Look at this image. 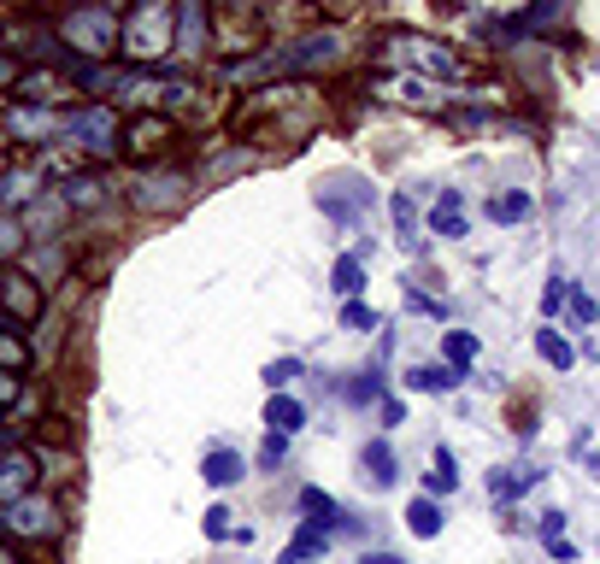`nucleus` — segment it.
Returning <instances> with one entry per match:
<instances>
[{
	"mask_svg": "<svg viewBox=\"0 0 600 564\" xmlns=\"http://www.w3.org/2000/svg\"><path fill=\"white\" fill-rule=\"evenodd\" d=\"M177 48V12L159 7V0H141L118 18V53L130 59L136 71H154L165 53Z\"/></svg>",
	"mask_w": 600,
	"mask_h": 564,
	"instance_id": "f257e3e1",
	"label": "nucleus"
},
{
	"mask_svg": "<svg viewBox=\"0 0 600 564\" xmlns=\"http://www.w3.org/2000/svg\"><path fill=\"white\" fill-rule=\"evenodd\" d=\"M118 18L112 7H71L66 18H59V41L82 59V66H100V59L118 53Z\"/></svg>",
	"mask_w": 600,
	"mask_h": 564,
	"instance_id": "f03ea898",
	"label": "nucleus"
},
{
	"mask_svg": "<svg viewBox=\"0 0 600 564\" xmlns=\"http://www.w3.org/2000/svg\"><path fill=\"white\" fill-rule=\"evenodd\" d=\"M66 136L82 141V154H95V159H112L118 154V136H124V123L112 118V107H82L66 118Z\"/></svg>",
	"mask_w": 600,
	"mask_h": 564,
	"instance_id": "7ed1b4c3",
	"label": "nucleus"
},
{
	"mask_svg": "<svg viewBox=\"0 0 600 564\" xmlns=\"http://www.w3.org/2000/svg\"><path fill=\"white\" fill-rule=\"evenodd\" d=\"M295 506H301V530H318V535H365L360 517H347L324 488H301Z\"/></svg>",
	"mask_w": 600,
	"mask_h": 564,
	"instance_id": "20e7f679",
	"label": "nucleus"
},
{
	"mask_svg": "<svg viewBox=\"0 0 600 564\" xmlns=\"http://www.w3.org/2000/svg\"><path fill=\"white\" fill-rule=\"evenodd\" d=\"M383 48H388V59H401V66H419V71H430V77H460L453 53H442L436 41H424V36H388Z\"/></svg>",
	"mask_w": 600,
	"mask_h": 564,
	"instance_id": "39448f33",
	"label": "nucleus"
},
{
	"mask_svg": "<svg viewBox=\"0 0 600 564\" xmlns=\"http://www.w3.org/2000/svg\"><path fill=\"white\" fill-rule=\"evenodd\" d=\"M0 530H7L12 541H41L59 530V512L48 506V499H18V506L0 512Z\"/></svg>",
	"mask_w": 600,
	"mask_h": 564,
	"instance_id": "423d86ee",
	"label": "nucleus"
},
{
	"mask_svg": "<svg viewBox=\"0 0 600 564\" xmlns=\"http://www.w3.org/2000/svg\"><path fill=\"white\" fill-rule=\"evenodd\" d=\"M165 141H171V123H165L159 112H141V118L124 123L118 148L130 154V159H159V154H165Z\"/></svg>",
	"mask_w": 600,
	"mask_h": 564,
	"instance_id": "0eeeda50",
	"label": "nucleus"
},
{
	"mask_svg": "<svg viewBox=\"0 0 600 564\" xmlns=\"http://www.w3.org/2000/svg\"><path fill=\"white\" fill-rule=\"evenodd\" d=\"M18 95H24V107H59V100L71 95V77L59 71V66H41V71H18V82H12Z\"/></svg>",
	"mask_w": 600,
	"mask_h": 564,
	"instance_id": "6e6552de",
	"label": "nucleus"
},
{
	"mask_svg": "<svg viewBox=\"0 0 600 564\" xmlns=\"http://www.w3.org/2000/svg\"><path fill=\"white\" fill-rule=\"evenodd\" d=\"M206 41H213V12H206L200 0H183V7H177V53L200 59Z\"/></svg>",
	"mask_w": 600,
	"mask_h": 564,
	"instance_id": "1a4fd4ad",
	"label": "nucleus"
},
{
	"mask_svg": "<svg viewBox=\"0 0 600 564\" xmlns=\"http://www.w3.org/2000/svg\"><path fill=\"white\" fill-rule=\"evenodd\" d=\"M36 488V458L30 453H7L0 458V512L18 506V499H30Z\"/></svg>",
	"mask_w": 600,
	"mask_h": 564,
	"instance_id": "9d476101",
	"label": "nucleus"
},
{
	"mask_svg": "<svg viewBox=\"0 0 600 564\" xmlns=\"http://www.w3.org/2000/svg\"><path fill=\"white\" fill-rule=\"evenodd\" d=\"M0 311L18 324H36L41 318V288L30 277H0Z\"/></svg>",
	"mask_w": 600,
	"mask_h": 564,
	"instance_id": "9b49d317",
	"label": "nucleus"
},
{
	"mask_svg": "<svg viewBox=\"0 0 600 564\" xmlns=\"http://www.w3.org/2000/svg\"><path fill=\"white\" fill-rule=\"evenodd\" d=\"M53 130H66V123H59V112H48V107H24V100H18L7 112V136H18V141H41Z\"/></svg>",
	"mask_w": 600,
	"mask_h": 564,
	"instance_id": "f8f14e48",
	"label": "nucleus"
},
{
	"mask_svg": "<svg viewBox=\"0 0 600 564\" xmlns=\"http://www.w3.org/2000/svg\"><path fill=\"white\" fill-rule=\"evenodd\" d=\"M360 465H365V483L371 488H395V476H401V458L388 442H365L360 447Z\"/></svg>",
	"mask_w": 600,
	"mask_h": 564,
	"instance_id": "ddd939ff",
	"label": "nucleus"
},
{
	"mask_svg": "<svg viewBox=\"0 0 600 564\" xmlns=\"http://www.w3.org/2000/svg\"><path fill=\"white\" fill-rule=\"evenodd\" d=\"M200 476H206V488H236L242 476H247V458L230 453V447H213L200 458Z\"/></svg>",
	"mask_w": 600,
	"mask_h": 564,
	"instance_id": "4468645a",
	"label": "nucleus"
},
{
	"mask_svg": "<svg viewBox=\"0 0 600 564\" xmlns=\"http://www.w3.org/2000/svg\"><path fill=\"white\" fill-rule=\"evenodd\" d=\"M265 424H272V435H301L306 429V406L295 400V394H272V400H265Z\"/></svg>",
	"mask_w": 600,
	"mask_h": 564,
	"instance_id": "2eb2a0df",
	"label": "nucleus"
},
{
	"mask_svg": "<svg viewBox=\"0 0 600 564\" xmlns=\"http://www.w3.org/2000/svg\"><path fill=\"white\" fill-rule=\"evenodd\" d=\"M465 383V370H453V365H419V370H406V388H419V394H453Z\"/></svg>",
	"mask_w": 600,
	"mask_h": 564,
	"instance_id": "dca6fc26",
	"label": "nucleus"
},
{
	"mask_svg": "<svg viewBox=\"0 0 600 564\" xmlns=\"http://www.w3.org/2000/svg\"><path fill=\"white\" fill-rule=\"evenodd\" d=\"M442 524H447V517H442V506H436L430 494H419V499L406 506V530L419 535V541H436V535H442Z\"/></svg>",
	"mask_w": 600,
	"mask_h": 564,
	"instance_id": "f3484780",
	"label": "nucleus"
},
{
	"mask_svg": "<svg viewBox=\"0 0 600 564\" xmlns=\"http://www.w3.org/2000/svg\"><path fill=\"white\" fill-rule=\"evenodd\" d=\"M424 488H430V499H447L453 488H460V465H453V453L447 447H436V453H430V471H424Z\"/></svg>",
	"mask_w": 600,
	"mask_h": 564,
	"instance_id": "a211bd4d",
	"label": "nucleus"
},
{
	"mask_svg": "<svg viewBox=\"0 0 600 564\" xmlns=\"http://www.w3.org/2000/svg\"><path fill=\"white\" fill-rule=\"evenodd\" d=\"M324 553H329V535H318V530H301V535L283 547V558H277V564H318Z\"/></svg>",
	"mask_w": 600,
	"mask_h": 564,
	"instance_id": "6ab92c4d",
	"label": "nucleus"
},
{
	"mask_svg": "<svg viewBox=\"0 0 600 564\" xmlns=\"http://www.w3.org/2000/svg\"><path fill=\"white\" fill-rule=\"evenodd\" d=\"M329 288H336L342 300H365V265L360 259H336V270H329Z\"/></svg>",
	"mask_w": 600,
	"mask_h": 564,
	"instance_id": "aec40b11",
	"label": "nucleus"
},
{
	"mask_svg": "<svg viewBox=\"0 0 600 564\" xmlns=\"http://www.w3.org/2000/svg\"><path fill=\"white\" fill-rule=\"evenodd\" d=\"M535 353H542L553 370H571V365H577V347L560 336V329H535Z\"/></svg>",
	"mask_w": 600,
	"mask_h": 564,
	"instance_id": "412c9836",
	"label": "nucleus"
},
{
	"mask_svg": "<svg viewBox=\"0 0 600 564\" xmlns=\"http://www.w3.org/2000/svg\"><path fill=\"white\" fill-rule=\"evenodd\" d=\"M489 218H494V224L530 218V195H524V188H506V195H494V200H489Z\"/></svg>",
	"mask_w": 600,
	"mask_h": 564,
	"instance_id": "4be33fe9",
	"label": "nucleus"
},
{
	"mask_svg": "<svg viewBox=\"0 0 600 564\" xmlns=\"http://www.w3.org/2000/svg\"><path fill=\"white\" fill-rule=\"evenodd\" d=\"M442 353H447L453 370H465L471 359H478V336H471V329H442Z\"/></svg>",
	"mask_w": 600,
	"mask_h": 564,
	"instance_id": "5701e85b",
	"label": "nucleus"
},
{
	"mask_svg": "<svg viewBox=\"0 0 600 564\" xmlns=\"http://www.w3.org/2000/svg\"><path fill=\"white\" fill-rule=\"evenodd\" d=\"M542 483V471H494L489 476V494L494 499H512V494H524V488H535Z\"/></svg>",
	"mask_w": 600,
	"mask_h": 564,
	"instance_id": "b1692460",
	"label": "nucleus"
},
{
	"mask_svg": "<svg viewBox=\"0 0 600 564\" xmlns=\"http://www.w3.org/2000/svg\"><path fill=\"white\" fill-rule=\"evenodd\" d=\"M388 218H395L401 241L412 247V254H419V247H424V236H419V212H412V200H406V195H395V200H388Z\"/></svg>",
	"mask_w": 600,
	"mask_h": 564,
	"instance_id": "393cba45",
	"label": "nucleus"
},
{
	"mask_svg": "<svg viewBox=\"0 0 600 564\" xmlns=\"http://www.w3.org/2000/svg\"><path fill=\"white\" fill-rule=\"evenodd\" d=\"M30 365V347L18 342V329H0V376H24Z\"/></svg>",
	"mask_w": 600,
	"mask_h": 564,
	"instance_id": "a878e982",
	"label": "nucleus"
},
{
	"mask_svg": "<svg viewBox=\"0 0 600 564\" xmlns=\"http://www.w3.org/2000/svg\"><path fill=\"white\" fill-rule=\"evenodd\" d=\"M30 195H36V171H7V177H0V206H18Z\"/></svg>",
	"mask_w": 600,
	"mask_h": 564,
	"instance_id": "bb28decb",
	"label": "nucleus"
},
{
	"mask_svg": "<svg viewBox=\"0 0 600 564\" xmlns=\"http://www.w3.org/2000/svg\"><path fill=\"white\" fill-rule=\"evenodd\" d=\"M565 306H571V318L583 324V329H589V324L600 318V300L589 295V288H565Z\"/></svg>",
	"mask_w": 600,
	"mask_h": 564,
	"instance_id": "cd10ccee",
	"label": "nucleus"
},
{
	"mask_svg": "<svg viewBox=\"0 0 600 564\" xmlns=\"http://www.w3.org/2000/svg\"><path fill=\"white\" fill-rule=\"evenodd\" d=\"M59 200H66V206H95L100 200V182L95 177H71L66 188H59Z\"/></svg>",
	"mask_w": 600,
	"mask_h": 564,
	"instance_id": "c85d7f7f",
	"label": "nucleus"
},
{
	"mask_svg": "<svg viewBox=\"0 0 600 564\" xmlns=\"http://www.w3.org/2000/svg\"><path fill=\"white\" fill-rule=\"evenodd\" d=\"M230 517H236L230 506H206V517H200V530H206V541H230V530H236Z\"/></svg>",
	"mask_w": 600,
	"mask_h": 564,
	"instance_id": "c756f323",
	"label": "nucleus"
},
{
	"mask_svg": "<svg viewBox=\"0 0 600 564\" xmlns=\"http://www.w3.org/2000/svg\"><path fill=\"white\" fill-rule=\"evenodd\" d=\"M18 254H24V224L0 212V259H18Z\"/></svg>",
	"mask_w": 600,
	"mask_h": 564,
	"instance_id": "7c9ffc66",
	"label": "nucleus"
},
{
	"mask_svg": "<svg viewBox=\"0 0 600 564\" xmlns=\"http://www.w3.org/2000/svg\"><path fill=\"white\" fill-rule=\"evenodd\" d=\"M295 376H301V359H272V365H265V388L283 394L288 383H295Z\"/></svg>",
	"mask_w": 600,
	"mask_h": 564,
	"instance_id": "2f4dec72",
	"label": "nucleus"
},
{
	"mask_svg": "<svg viewBox=\"0 0 600 564\" xmlns=\"http://www.w3.org/2000/svg\"><path fill=\"white\" fill-rule=\"evenodd\" d=\"M430 229H436L442 241H460L465 236V212H436V206H430Z\"/></svg>",
	"mask_w": 600,
	"mask_h": 564,
	"instance_id": "473e14b6",
	"label": "nucleus"
},
{
	"mask_svg": "<svg viewBox=\"0 0 600 564\" xmlns=\"http://www.w3.org/2000/svg\"><path fill=\"white\" fill-rule=\"evenodd\" d=\"M342 329H377V311L365 300H342Z\"/></svg>",
	"mask_w": 600,
	"mask_h": 564,
	"instance_id": "72a5a7b5",
	"label": "nucleus"
},
{
	"mask_svg": "<svg viewBox=\"0 0 600 564\" xmlns=\"http://www.w3.org/2000/svg\"><path fill=\"white\" fill-rule=\"evenodd\" d=\"M342 394H347V406H365V400H377V394H383V376H360V383H347Z\"/></svg>",
	"mask_w": 600,
	"mask_h": 564,
	"instance_id": "f704fd0d",
	"label": "nucleus"
},
{
	"mask_svg": "<svg viewBox=\"0 0 600 564\" xmlns=\"http://www.w3.org/2000/svg\"><path fill=\"white\" fill-rule=\"evenodd\" d=\"M553 18H560V7H524L512 24H519V30H542V24H553Z\"/></svg>",
	"mask_w": 600,
	"mask_h": 564,
	"instance_id": "c9c22d12",
	"label": "nucleus"
},
{
	"mask_svg": "<svg viewBox=\"0 0 600 564\" xmlns=\"http://www.w3.org/2000/svg\"><path fill=\"white\" fill-rule=\"evenodd\" d=\"M283 458H288V442H283V435H265V442H259V465H265V471H277Z\"/></svg>",
	"mask_w": 600,
	"mask_h": 564,
	"instance_id": "e433bc0d",
	"label": "nucleus"
},
{
	"mask_svg": "<svg viewBox=\"0 0 600 564\" xmlns=\"http://www.w3.org/2000/svg\"><path fill=\"white\" fill-rule=\"evenodd\" d=\"M542 541H565V512H548L542 517Z\"/></svg>",
	"mask_w": 600,
	"mask_h": 564,
	"instance_id": "4c0bfd02",
	"label": "nucleus"
},
{
	"mask_svg": "<svg viewBox=\"0 0 600 564\" xmlns=\"http://www.w3.org/2000/svg\"><path fill=\"white\" fill-rule=\"evenodd\" d=\"M542 306H548V311H560V306H565V277H553V283H548V300H542Z\"/></svg>",
	"mask_w": 600,
	"mask_h": 564,
	"instance_id": "58836bf2",
	"label": "nucleus"
},
{
	"mask_svg": "<svg viewBox=\"0 0 600 564\" xmlns=\"http://www.w3.org/2000/svg\"><path fill=\"white\" fill-rule=\"evenodd\" d=\"M383 424H388V429L406 424V406H401V400H383Z\"/></svg>",
	"mask_w": 600,
	"mask_h": 564,
	"instance_id": "ea45409f",
	"label": "nucleus"
},
{
	"mask_svg": "<svg viewBox=\"0 0 600 564\" xmlns=\"http://www.w3.org/2000/svg\"><path fill=\"white\" fill-rule=\"evenodd\" d=\"M18 388H24L18 376H0V406H12V400H18Z\"/></svg>",
	"mask_w": 600,
	"mask_h": 564,
	"instance_id": "a19ab883",
	"label": "nucleus"
},
{
	"mask_svg": "<svg viewBox=\"0 0 600 564\" xmlns=\"http://www.w3.org/2000/svg\"><path fill=\"white\" fill-rule=\"evenodd\" d=\"M436 212H460V188H442V195H436Z\"/></svg>",
	"mask_w": 600,
	"mask_h": 564,
	"instance_id": "79ce46f5",
	"label": "nucleus"
},
{
	"mask_svg": "<svg viewBox=\"0 0 600 564\" xmlns=\"http://www.w3.org/2000/svg\"><path fill=\"white\" fill-rule=\"evenodd\" d=\"M0 564H24V558H18V547H7V541H0Z\"/></svg>",
	"mask_w": 600,
	"mask_h": 564,
	"instance_id": "37998d69",
	"label": "nucleus"
},
{
	"mask_svg": "<svg viewBox=\"0 0 600 564\" xmlns=\"http://www.w3.org/2000/svg\"><path fill=\"white\" fill-rule=\"evenodd\" d=\"M0 82H18V66H7V59H0Z\"/></svg>",
	"mask_w": 600,
	"mask_h": 564,
	"instance_id": "c03bdc74",
	"label": "nucleus"
},
{
	"mask_svg": "<svg viewBox=\"0 0 600 564\" xmlns=\"http://www.w3.org/2000/svg\"><path fill=\"white\" fill-rule=\"evenodd\" d=\"M365 564H401V558H388V553H371Z\"/></svg>",
	"mask_w": 600,
	"mask_h": 564,
	"instance_id": "a18cd8bd",
	"label": "nucleus"
},
{
	"mask_svg": "<svg viewBox=\"0 0 600 564\" xmlns=\"http://www.w3.org/2000/svg\"><path fill=\"white\" fill-rule=\"evenodd\" d=\"M0 177H7V165H0Z\"/></svg>",
	"mask_w": 600,
	"mask_h": 564,
	"instance_id": "49530a36",
	"label": "nucleus"
}]
</instances>
